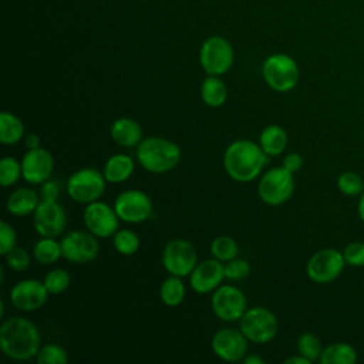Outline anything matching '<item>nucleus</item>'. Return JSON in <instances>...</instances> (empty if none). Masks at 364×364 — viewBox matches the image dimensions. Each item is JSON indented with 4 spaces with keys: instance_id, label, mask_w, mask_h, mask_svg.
Instances as JSON below:
<instances>
[{
    "instance_id": "obj_1",
    "label": "nucleus",
    "mask_w": 364,
    "mask_h": 364,
    "mask_svg": "<svg viewBox=\"0 0 364 364\" xmlns=\"http://www.w3.org/2000/svg\"><path fill=\"white\" fill-rule=\"evenodd\" d=\"M0 347L7 357L26 361L37 355L41 347V336L33 321L14 316L1 323Z\"/></svg>"
},
{
    "instance_id": "obj_2",
    "label": "nucleus",
    "mask_w": 364,
    "mask_h": 364,
    "mask_svg": "<svg viewBox=\"0 0 364 364\" xmlns=\"http://www.w3.org/2000/svg\"><path fill=\"white\" fill-rule=\"evenodd\" d=\"M266 164L267 155L260 145L247 139L232 142L223 154V168L226 173L237 182H250L256 179Z\"/></svg>"
},
{
    "instance_id": "obj_3",
    "label": "nucleus",
    "mask_w": 364,
    "mask_h": 364,
    "mask_svg": "<svg viewBox=\"0 0 364 364\" xmlns=\"http://www.w3.org/2000/svg\"><path fill=\"white\" fill-rule=\"evenodd\" d=\"M139 165L151 173H166L181 161V148L164 136H148L136 145Z\"/></svg>"
},
{
    "instance_id": "obj_4",
    "label": "nucleus",
    "mask_w": 364,
    "mask_h": 364,
    "mask_svg": "<svg viewBox=\"0 0 364 364\" xmlns=\"http://www.w3.org/2000/svg\"><path fill=\"white\" fill-rule=\"evenodd\" d=\"M262 75L272 90L277 92H287L297 85L300 70L290 55L279 53L269 55L263 61Z\"/></svg>"
},
{
    "instance_id": "obj_5",
    "label": "nucleus",
    "mask_w": 364,
    "mask_h": 364,
    "mask_svg": "<svg viewBox=\"0 0 364 364\" xmlns=\"http://www.w3.org/2000/svg\"><path fill=\"white\" fill-rule=\"evenodd\" d=\"M239 328L249 341L264 344L276 337L279 331V321L269 309L255 306L243 313L239 320Z\"/></svg>"
},
{
    "instance_id": "obj_6",
    "label": "nucleus",
    "mask_w": 364,
    "mask_h": 364,
    "mask_svg": "<svg viewBox=\"0 0 364 364\" xmlns=\"http://www.w3.org/2000/svg\"><path fill=\"white\" fill-rule=\"evenodd\" d=\"M294 173L287 171L284 166H274L267 169L257 185L259 198L270 205L279 206L287 202L294 191Z\"/></svg>"
},
{
    "instance_id": "obj_7",
    "label": "nucleus",
    "mask_w": 364,
    "mask_h": 364,
    "mask_svg": "<svg viewBox=\"0 0 364 364\" xmlns=\"http://www.w3.org/2000/svg\"><path fill=\"white\" fill-rule=\"evenodd\" d=\"M107 179L95 168L77 169L67 181L68 196L78 203H91L98 200L105 191Z\"/></svg>"
},
{
    "instance_id": "obj_8",
    "label": "nucleus",
    "mask_w": 364,
    "mask_h": 364,
    "mask_svg": "<svg viewBox=\"0 0 364 364\" xmlns=\"http://www.w3.org/2000/svg\"><path fill=\"white\" fill-rule=\"evenodd\" d=\"M346 262L341 250L334 247H324L311 255L306 264L307 277L317 284H327L334 282L343 273Z\"/></svg>"
},
{
    "instance_id": "obj_9",
    "label": "nucleus",
    "mask_w": 364,
    "mask_h": 364,
    "mask_svg": "<svg viewBox=\"0 0 364 364\" xmlns=\"http://www.w3.org/2000/svg\"><path fill=\"white\" fill-rule=\"evenodd\" d=\"M235 53L232 44L220 36H212L202 43L199 61L208 75H222L228 73L233 64Z\"/></svg>"
},
{
    "instance_id": "obj_10",
    "label": "nucleus",
    "mask_w": 364,
    "mask_h": 364,
    "mask_svg": "<svg viewBox=\"0 0 364 364\" xmlns=\"http://www.w3.org/2000/svg\"><path fill=\"white\" fill-rule=\"evenodd\" d=\"M162 263L169 274L185 277L189 276L198 264V255L191 242L172 239L162 250Z\"/></svg>"
},
{
    "instance_id": "obj_11",
    "label": "nucleus",
    "mask_w": 364,
    "mask_h": 364,
    "mask_svg": "<svg viewBox=\"0 0 364 364\" xmlns=\"http://www.w3.org/2000/svg\"><path fill=\"white\" fill-rule=\"evenodd\" d=\"M245 293L232 284H220L213 290L210 297V307L215 316L223 321L240 320L246 309Z\"/></svg>"
},
{
    "instance_id": "obj_12",
    "label": "nucleus",
    "mask_w": 364,
    "mask_h": 364,
    "mask_svg": "<svg viewBox=\"0 0 364 364\" xmlns=\"http://www.w3.org/2000/svg\"><path fill=\"white\" fill-rule=\"evenodd\" d=\"M63 257L75 264H85L98 256L100 245L91 232L71 230L61 239Z\"/></svg>"
},
{
    "instance_id": "obj_13",
    "label": "nucleus",
    "mask_w": 364,
    "mask_h": 364,
    "mask_svg": "<svg viewBox=\"0 0 364 364\" xmlns=\"http://www.w3.org/2000/svg\"><path fill=\"white\" fill-rule=\"evenodd\" d=\"M82 219L87 230L100 239L114 236V233L118 230V225L121 220L114 206L100 200L87 203Z\"/></svg>"
},
{
    "instance_id": "obj_14",
    "label": "nucleus",
    "mask_w": 364,
    "mask_h": 364,
    "mask_svg": "<svg viewBox=\"0 0 364 364\" xmlns=\"http://www.w3.org/2000/svg\"><path fill=\"white\" fill-rule=\"evenodd\" d=\"M114 209L121 220L127 223H141L152 215V202L145 192L127 189L115 198Z\"/></svg>"
},
{
    "instance_id": "obj_15",
    "label": "nucleus",
    "mask_w": 364,
    "mask_h": 364,
    "mask_svg": "<svg viewBox=\"0 0 364 364\" xmlns=\"http://www.w3.org/2000/svg\"><path fill=\"white\" fill-rule=\"evenodd\" d=\"M33 225L41 237H57L67 226L65 210L57 200H40L33 213Z\"/></svg>"
},
{
    "instance_id": "obj_16",
    "label": "nucleus",
    "mask_w": 364,
    "mask_h": 364,
    "mask_svg": "<svg viewBox=\"0 0 364 364\" xmlns=\"http://www.w3.org/2000/svg\"><path fill=\"white\" fill-rule=\"evenodd\" d=\"M44 282L24 279L17 282L10 290V301L20 311H34L43 307L48 299Z\"/></svg>"
},
{
    "instance_id": "obj_17",
    "label": "nucleus",
    "mask_w": 364,
    "mask_h": 364,
    "mask_svg": "<svg viewBox=\"0 0 364 364\" xmlns=\"http://www.w3.org/2000/svg\"><path fill=\"white\" fill-rule=\"evenodd\" d=\"M247 338L236 328H220L212 337L210 347L216 357L223 361L236 363L245 358L247 353Z\"/></svg>"
},
{
    "instance_id": "obj_18",
    "label": "nucleus",
    "mask_w": 364,
    "mask_h": 364,
    "mask_svg": "<svg viewBox=\"0 0 364 364\" xmlns=\"http://www.w3.org/2000/svg\"><path fill=\"white\" fill-rule=\"evenodd\" d=\"M21 175L28 183L37 185L50 179L54 169V159L44 148L27 149L21 158Z\"/></svg>"
},
{
    "instance_id": "obj_19",
    "label": "nucleus",
    "mask_w": 364,
    "mask_h": 364,
    "mask_svg": "<svg viewBox=\"0 0 364 364\" xmlns=\"http://www.w3.org/2000/svg\"><path fill=\"white\" fill-rule=\"evenodd\" d=\"M223 279H226L223 262L213 257L203 260L195 266V269L189 274V284L196 293L205 294L218 289Z\"/></svg>"
},
{
    "instance_id": "obj_20",
    "label": "nucleus",
    "mask_w": 364,
    "mask_h": 364,
    "mask_svg": "<svg viewBox=\"0 0 364 364\" xmlns=\"http://www.w3.org/2000/svg\"><path fill=\"white\" fill-rule=\"evenodd\" d=\"M109 135L115 144L125 148L136 146L144 139L141 125L135 119L128 117L115 119L111 124Z\"/></svg>"
},
{
    "instance_id": "obj_21",
    "label": "nucleus",
    "mask_w": 364,
    "mask_h": 364,
    "mask_svg": "<svg viewBox=\"0 0 364 364\" xmlns=\"http://www.w3.org/2000/svg\"><path fill=\"white\" fill-rule=\"evenodd\" d=\"M40 203V195L30 188H18L7 198L6 208L14 216H27L34 213Z\"/></svg>"
},
{
    "instance_id": "obj_22",
    "label": "nucleus",
    "mask_w": 364,
    "mask_h": 364,
    "mask_svg": "<svg viewBox=\"0 0 364 364\" xmlns=\"http://www.w3.org/2000/svg\"><path fill=\"white\" fill-rule=\"evenodd\" d=\"M135 164L134 159L125 154L111 155L102 168V173L109 183L125 182L134 172Z\"/></svg>"
},
{
    "instance_id": "obj_23",
    "label": "nucleus",
    "mask_w": 364,
    "mask_h": 364,
    "mask_svg": "<svg viewBox=\"0 0 364 364\" xmlns=\"http://www.w3.org/2000/svg\"><path fill=\"white\" fill-rule=\"evenodd\" d=\"M259 145L267 156H277L287 146V132L280 125H267L259 135Z\"/></svg>"
},
{
    "instance_id": "obj_24",
    "label": "nucleus",
    "mask_w": 364,
    "mask_h": 364,
    "mask_svg": "<svg viewBox=\"0 0 364 364\" xmlns=\"http://www.w3.org/2000/svg\"><path fill=\"white\" fill-rule=\"evenodd\" d=\"M357 358L358 354L351 344L336 341L323 347L318 361L321 364H354Z\"/></svg>"
},
{
    "instance_id": "obj_25",
    "label": "nucleus",
    "mask_w": 364,
    "mask_h": 364,
    "mask_svg": "<svg viewBox=\"0 0 364 364\" xmlns=\"http://www.w3.org/2000/svg\"><path fill=\"white\" fill-rule=\"evenodd\" d=\"M202 101L212 108L220 107L228 98V88L218 75H208L200 85Z\"/></svg>"
},
{
    "instance_id": "obj_26",
    "label": "nucleus",
    "mask_w": 364,
    "mask_h": 364,
    "mask_svg": "<svg viewBox=\"0 0 364 364\" xmlns=\"http://www.w3.org/2000/svg\"><path fill=\"white\" fill-rule=\"evenodd\" d=\"M24 136V124L23 121L7 111L0 114V141L4 145H14L20 142Z\"/></svg>"
},
{
    "instance_id": "obj_27",
    "label": "nucleus",
    "mask_w": 364,
    "mask_h": 364,
    "mask_svg": "<svg viewBox=\"0 0 364 364\" xmlns=\"http://www.w3.org/2000/svg\"><path fill=\"white\" fill-rule=\"evenodd\" d=\"M159 297L162 303L169 307L181 304L185 297V284L182 277L169 274V277H166L159 287Z\"/></svg>"
},
{
    "instance_id": "obj_28",
    "label": "nucleus",
    "mask_w": 364,
    "mask_h": 364,
    "mask_svg": "<svg viewBox=\"0 0 364 364\" xmlns=\"http://www.w3.org/2000/svg\"><path fill=\"white\" fill-rule=\"evenodd\" d=\"M33 256L40 264H53L63 256L61 243L54 237H43L33 246Z\"/></svg>"
},
{
    "instance_id": "obj_29",
    "label": "nucleus",
    "mask_w": 364,
    "mask_h": 364,
    "mask_svg": "<svg viewBox=\"0 0 364 364\" xmlns=\"http://www.w3.org/2000/svg\"><path fill=\"white\" fill-rule=\"evenodd\" d=\"M112 245L119 255L131 256L139 249V237L134 230L121 229L114 233Z\"/></svg>"
},
{
    "instance_id": "obj_30",
    "label": "nucleus",
    "mask_w": 364,
    "mask_h": 364,
    "mask_svg": "<svg viewBox=\"0 0 364 364\" xmlns=\"http://www.w3.org/2000/svg\"><path fill=\"white\" fill-rule=\"evenodd\" d=\"M210 253L220 262H229L237 256V243L230 236H218L210 243Z\"/></svg>"
},
{
    "instance_id": "obj_31",
    "label": "nucleus",
    "mask_w": 364,
    "mask_h": 364,
    "mask_svg": "<svg viewBox=\"0 0 364 364\" xmlns=\"http://www.w3.org/2000/svg\"><path fill=\"white\" fill-rule=\"evenodd\" d=\"M337 188L346 196H360L364 191V181L357 172L344 171L337 178Z\"/></svg>"
},
{
    "instance_id": "obj_32",
    "label": "nucleus",
    "mask_w": 364,
    "mask_h": 364,
    "mask_svg": "<svg viewBox=\"0 0 364 364\" xmlns=\"http://www.w3.org/2000/svg\"><path fill=\"white\" fill-rule=\"evenodd\" d=\"M297 351L299 354L304 355L307 360L313 361H318L321 351H323V346L320 338L313 334V333H303L299 338H297Z\"/></svg>"
},
{
    "instance_id": "obj_33",
    "label": "nucleus",
    "mask_w": 364,
    "mask_h": 364,
    "mask_svg": "<svg viewBox=\"0 0 364 364\" xmlns=\"http://www.w3.org/2000/svg\"><path fill=\"white\" fill-rule=\"evenodd\" d=\"M21 175V162L14 156H3L0 161V185L9 188L14 185Z\"/></svg>"
},
{
    "instance_id": "obj_34",
    "label": "nucleus",
    "mask_w": 364,
    "mask_h": 364,
    "mask_svg": "<svg viewBox=\"0 0 364 364\" xmlns=\"http://www.w3.org/2000/svg\"><path fill=\"white\" fill-rule=\"evenodd\" d=\"M36 360L38 364H65L68 361V355L61 346L50 343L40 347Z\"/></svg>"
},
{
    "instance_id": "obj_35",
    "label": "nucleus",
    "mask_w": 364,
    "mask_h": 364,
    "mask_svg": "<svg viewBox=\"0 0 364 364\" xmlns=\"http://www.w3.org/2000/svg\"><path fill=\"white\" fill-rule=\"evenodd\" d=\"M44 286L50 294H60L70 286V274L64 269H53L44 277Z\"/></svg>"
},
{
    "instance_id": "obj_36",
    "label": "nucleus",
    "mask_w": 364,
    "mask_h": 364,
    "mask_svg": "<svg viewBox=\"0 0 364 364\" xmlns=\"http://www.w3.org/2000/svg\"><path fill=\"white\" fill-rule=\"evenodd\" d=\"M4 259H6V264L14 272L27 270L30 266V260H31L27 250L23 247H18V246H14L11 250H9L4 255Z\"/></svg>"
},
{
    "instance_id": "obj_37",
    "label": "nucleus",
    "mask_w": 364,
    "mask_h": 364,
    "mask_svg": "<svg viewBox=\"0 0 364 364\" xmlns=\"http://www.w3.org/2000/svg\"><path fill=\"white\" fill-rule=\"evenodd\" d=\"M344 262L351 267H363L364 266V242L354 240L344 246L341 250Z\"/></svg>"
},
{
    "instance_id": "obj_38",
    "label": "nucleus",
    "mask_w": 364,
    "mask_h": 364,
    "mask_svg": "<svg viewBox=\"0 0 364 364\" xmlns=\"http://www.w3.org/2000/svg\"><path fill=\"white\" fill-rule=\"evenodd\" d=\"M250 274V264L245 259L235 257L225 264V277L229 280H242Z\"/></svg>"
},
{
    "instance_id": "obj_39",
    "label": "nucleus",
    "mask_w": 364,
    "mask_h": 364,
    "mask_svg": "<svg viewBox=\"0 0 364 364\" xmlns=\"http://www.w3.org/2000/svg\"><path fill=\"white\" fill-rule=\"evenodd\" d=\"M17 235L11 225H9L6 220L0 222V253L4 256L9 250H11L16 246Z\"/></svg>"
},
{
    "instance_id": "obj_40",
    "label": "nucleus",
    "mask_w": 364,
    "mask_h": 364,
    "mask_svg": "<svg viewBox=\"0 0 364 364\" xmlns=\"http://www.w3.org/2000/svg\"><path fill=\"white\" fill-rule=\"evenodd\" d=\"M60 195V186L53 179H47L41 183V188H40V200H48V202H53V200H57Z\"/></svg>"
},
{
    "instance_id": "obj_41",
    "label": "nucleus",
    "mask_w": 364,
    "mask_h": 364,
    "mask_svg": "<svg viewBox=\"0 0 364 364\" xmlns=\"http://www.w3.org/2000/svg\"><path fill=\"white\" fill-rule=\"evenodd\" d=\"M282 166H284L291 173H296L303 166V156L297 152H289L284 155V158L282 161Z\"/></svg>"
},
{
    "instance_id": "obj_42",
    "label": "nucleus",
    "mask_w": 364,
    "mask_h": 364,
    "mask_svg": "<svg viewBox=\"0 0 364 364\" xmlns=\"http://www.w3.org/2000/svg\"><path fill=\"white\" fill-rule=\"evenodd\" d=\"M24 144H26L27 149H34V148H40L41 141H40V136L37 134H30V135L26 136Z\"/></svg>"
},
{
    "instance_id": "obj_43",
    "label": "nucleus",
    "mask_w": 364,
    "mask_h": 364,
    "mask_svg": "<svg viewBox=\"0 0 364 364\" xmlns=\"http://www.w3.org/2000/svg\"><path fill=\"white\" fill-rule=\"evenodd\" d=\"M311 361L307 360L304 355L299 354V355H291L289 358L284 360V364H310Z\"/></svg>"
},
{
    "instance_id": "obj_44",
    "label": "nucleus",
    "mask_w": 364,
    "mask_h": 364,
    "mask_svg": "<svg viewBox=\"0 0 364 364\" xmlns=\"http://www.w3.org/2000/svg\"><path fill=\"white\" fill-rule=\"evenodd\" d=\"M243 363H245V364H264V360H263L260 355L252 354V355H247V357L245 355Z\"/></svg>"
},
{
    "instance_id": "obj_45",
    "label": "nucleus",
    "mask_w": 364,
    "mask_h": 364,
    "mask_svg": "<svg viewBox=\"0 0 364 364\" xmlns=\"http://www.w3.org/2000/svg\"><path fill=\"white\" fill-rule=\"evenodd\" d=\"M357 213H358V218L361 219V222H364V191H363V193L358 196Z\"/></svg>"
}]
</instances>
